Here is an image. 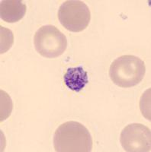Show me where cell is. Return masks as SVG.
<instances>
[{
	"label": "cell",
	"instance_id": "cell-1",
	"mask_svg": "<svg viewBox=\"0 0 151 152\" xmlns=\"http://www.w3.org/2000/svg\"><path fill=\"white\" fill-rule=\"evenodd\" d=\"M54 147L57 152H90L92 138L83 125L68 121L61 124L54 132Z\"/></svg>",
	"mask_w": 151,
	"mask_h": 152
},
{
	"label": "cell",
	"instance_id": "cell-2",
	"mask_svg": "<svg viewBox=\"0 0 151 152\" xmlns=\"http://www.w3.org/2000/svg\"><path fill=\"white\" fill-rule=\"evenodd\" d=\"M144 62L133 55L117 58L110 66L109 76L114 84L121 88H130L140 84L144 78Z\"/></svg>",
	"mask_w": 151,
	"mask_h": 152
},
{
	"label": "cell",
	"instance_id": "cell-3",
	"mask_svg": "<svg viewBox=\"0 0 151 152\" xmlns=\"http://www.w3.org/2000/svg\"><path fill=\"white\" fill-rule=\"evenodd\" d=\"M35 50L45 58L53 59L62 55L67 47L66 36L54 25H44L39 28L34 37Z\"/></svg>",
	"mask_w": 151,
	"mask_h": 152
},
{
	"label": "cell",
	"instance_id": "cell-4",
	"mask_svg": "<svg viewBox=\"0 0 151 152\" xmlns=\"http://www.w3.org/2000/svg\"><path fill=\"white\" fill-rule=\"evenodd\" d=\"M58 19L63 28L72 32H81L89 26L91 12L82 1L68 0L60 6Z\"/></svg>",
	"mask_w": 151,
	"mask_h": 152
},
{
	"label": "cell",
	"instance_id": "cell-5",
	"mask_svg": "<svg viewBox=\"0 0 151 152\" xmlns=\"http://www.w3.org/2000/svg\"><path fill=\"white\" fill-rule=\"evenodd\" d=\"M120 142L125 151L148 152L151 151V132L141 123L127 125L122 131Z\"/></svg>",
	"mask_w": 151,
	"mask_h": 152
},
{
	"label": "cell",
	"instance_id": "cell-6",
	"mask_svg": "<svg viewBox=\"0 0 151 152\" xmlns=\"http://www.w3.org/2000/svg\"><path fill=\"white\" fill-rule=\"evenodd\" d=\"M27 6L21 0H3L1 2L0 15L4 21L15 23L24 18Z\"/></svg>",
	"mask_w": 151,
	"mask_h": 152
},
{
	"label": "cell",
	"instance_id": "cell-7",
	"mask_svg": "<svg viewBox=\"0 0 151 152\" xmlns=\"http://www.w3.org/2000/svg\"><path fill=\"white\" fill-rule=\"evenodd\" d=\"M65 85L69 89L80 92L89 82L88 74L81 66L69 68L63 76Z\"/></svg>",
	"mask_w": 151,
	"mask_h": 152
},
{
	"label": "cell",
	"instance_id": "cell-8",
	"mask_svg": "<svg viewBox=\"0 0 151 152\" xmlns=\"http://www.w3.org/2000/svg\"><path fill=\"white\" fill-rule=\"evenodd\" d=\"M13 108V104L10 97L4 91H1V122L10 116Z\"/></svg>",
	"mask_w": 151,
	"mask_h": 152
},
{
	"label": "cell",
	"instance_id": "cell-9",
	"mask_svg": "<svg viewBox=\"0 0 151 152\" xmlns=\"http://www.w3.org/2000/svg\"><path fill=\"white\" fill-rule=\"evenodd\" d=\"M13 39L12 31L1 26V54L11 48L13 44Z\"/></svg>",
	"mask_w": 151,
	"mask_h": 152
},
{
	"label": "cell",
	"instance_id": "cell-10",
	"mask_svg": "<svg viewBox=\"0 0 151 152\" xmlns=\"http://www.w3.org/2000/svg\"><path fill=\"white\" fill-rule=\"evenodd\" d=\"M140 107L142 114L147 119L150 120V88L142 95L140 102Z\"/></svg>",
	"mask_w": 151,
	"mask_h": 152
}]
</instances>
